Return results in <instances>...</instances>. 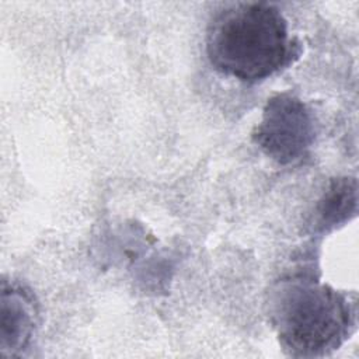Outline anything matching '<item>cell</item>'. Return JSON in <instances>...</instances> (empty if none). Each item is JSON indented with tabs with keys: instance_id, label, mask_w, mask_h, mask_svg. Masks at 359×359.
Wrapping results in <instances>:
<instances>
[{
	"instance_id": "cell-1",
	"label": "cell",
	"mask_w": 359,
	"mask_h": 359,
	"mask_svg": "<svg viewBox=\"0 0 359 359\" xmlns=\"http://www.w3.org/2000/svg\"><path fill=\"white\" fill-rule=\"evenodd\" d=\"M302 45L280 10L266 1H238L217 11L206 31V55L220 73L243 83L262 81L293 63Z\"/></svg>"
},
{
	"instance_id": "cell-2",
	"label": "cell",
	"mask_w": 359,
	"mask_h": 359,
	"mask_svg": "<svg viewBox=\"0 0 359 359\" xmlns=\"http://www.w3.org/2000/svg\"><path fill=\"white\" fill-rule=\"evenodd\" d=\"M268 307L280 346L296 358H317L338 349L356 323L355 299L314 273L283 276L272 286Z\"/></svg>"
},
{
	"instance_id": "cell-3",
	"label": "cell",
	"mask_w": 359,
	"mask_h": 359,
	"mask_svg": "<svg viewBox=\"0 0 359 359\" xmlns=\"http://www.w3.org/2000/svg\"><path fill=\"white\" fill-rule=\"evenodd\" d=\"M316 137L310 108L296 95L279 93L268 98L262 116L251 133L252 143L280 165L302 160Z\"/></svg>"
},
{
	"instance_id": "cell-4",
	"label": "cell",
	"mask_w": 359,
	"mask_h": 359,
	"mask_svg": "<svg viewBox=\"0 0 359 359\" xmlns=\"http://www.w3.org/2000/svg\"><path fill=\"white\" fill-rule=\"evenodd\" d=\"M39 324L35 294L18 282L4 280L0 299V356H22Z\"/></svg>"
},
{
	"instance_id": "cell-5",
	"label": "cell",
	"mask_w": 359,
	"mask_h": 359,
	"mask_svg": "<svg viewBox=\"0 0 359 359\" xmlns=\"http://www.w3.org/2000/svg\"><path fill=\"white\" fill-rule=\"evenodd\" d=\"M358 187L355 178H334L317 201L310 227L314 233L324 234L344 224L356 213Z\"/></svg>"
}]
</instances>
